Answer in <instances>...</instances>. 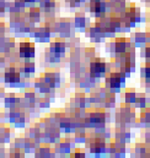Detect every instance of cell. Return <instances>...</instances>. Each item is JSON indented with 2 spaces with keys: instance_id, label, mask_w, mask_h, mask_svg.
I'll return each mask as SVG.
<instances>
[{
  "instance_id": "cell-1",
  "label": "cell",
  "mask_w": 150,
  "mask_h": 158,
  "mask_svg": "<svg viewBox=\"0 0 150 158\" xmlns=\"http://www.w3.org/2000/svg\"><path fill=\"white\" fill-rule=\"evenodd\" d=\"M36 53V49L33 43L22 42L19 44V56L23 58H33Z\"/></svg>"
},
{
  "instance_id": "cell-5",
  "label": "cell",
  "mask_w": 150,
  "mask_h": 158,
  "mask_svg": "<svg viewBox=\"0 0 150 158\" xmlns=\"http://www.w3.org/2000/svg\"><path fill=\"white\" fill-rule=\"evenodd\" d=\"M148 143H149V145H150V139H149V141H148Z\"/></svg>"
},
{
  "instance_id": "cell-4",
  "label": "cell",
  "mask_w": 150,
  "mask_h": 158,
  "mask_svg": "<svg viewBox=\"0 0 150 158\" xmlns=\"http://www.w3.org/2000/svg\"><path fill=\"white\" fill-rule=\"evenodd\" d=\"M74 24L75 26L78 28H85V25H86V19H85L84 15L83 16H76L74 19Z\"/></svg>"
},
{
  "instance_id": "cell-2",
  "label": "cell",
  "mask_w": 150,
  "mask_h": 158,
  "mask_svg": "<svg viewBox=\"0 0 150 158\" xmlns=\"http://www.w3.org/2000/svg\"><path fill=\"white\" fill-rule=\"evenodd\" d=\"M136 96L137 94L133 89H128V90L124 93V102L127 106H131V104H134L136 100Z\"/></svg>"
},
{
  "instance_id": "cell-3",
  "label": "cell",
  "mask_w": 150,
  "mask_h": 158,
  "mask_svg": "<svg viewBox=\"0 0 150 158\" xmlns=\"http://www.w3.org/2000/svg\"><path fill=\"white\" fill-rule=\"evenodd\" d=\"M134 42L135 44L138 47L144 46L146 44V34L144 33H136L135 34V38H134Z\"/></svg>"
}]
</instances>
